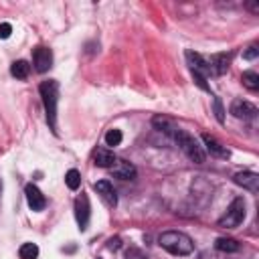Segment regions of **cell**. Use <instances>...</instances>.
Wrapping results in <instances>:
<instances>
[{
  "mask_svg": "<svg viewBox=\"0 0 259 259\" xmlns=\"http://www.w3.org/2000/svg\"><path fill=\"white\" fill-rule=\"evenodd\" d=\"M152 123H154V127H158L160 132H164L166 136H170L176 144H178V148L192 160V162H196V164H202L204 160H206V152H204V148L196 142V138L194 136H190L188 132H184V130H180L178 125H174L168 117H162V115H156L154 119H152Z\"/></svg>",
  "mask_w": 259,
  "mask_h": 259,
  "instance_id": "obj_1",
  "label": "cell"
},
{
  "mask_svg": "<svg viewBox=\"0 0 259 259\" xmlns=\"http://www.w3.org/2000/svg\"><path fill=\"white\" fill-rule=\"evenodd\" d=\"M40 97H42V105H45V113H47V121H49V127L57 134V103H59V83L49 79V81H42L40 87Z\"/></svg>",
  "mask_w": 259,
  "mask_h": 259,
  "instance_id": "obj_2",
  "label": "cell"
},
{
  "mask_svg": "<svg viewBox=\"0 0 259 259\" xmlns=\"http://www.w3.org/2000/svg\"><path fill=\"white\" fill-rule=\"evenodd\" d=\"M160 245L162 249H166L170 255H178V257H184V255H190L194 245H192V239L180 231H166L160 235Z\"/></svg>",
  "mask_w": 259,
  "mask_h": 259,
  "instance_id": "obj_3",
  "label": "cell"
},
{
  "mask_svg": "<svg viewBox=\"0 0 259 259\" xmlns=\"http://www.w3.org/2000/svg\"><path fill=\"white\" fill-rule=\"evenodd\" d=\"M243 221H245V200H243V198H235V200L229 204L227 212L219 219V227L235 229V227H239Z\"/></svg>",
  "mask_w": 259,
  "mask_h": 259,
  "instance_id": "obj_4",
  "label": "cell"
},
{
  "mask_svg": "<svg viewBox=\"0 0 259 259\" xmlns=\"http://www.w3.org/2000/svg\"><path fill=\"white\" fill-rule=\"evenodd\" d=\"M186 61H188V67H190L192 75L202 77V79H208V77L212 75L210 63H208V59H204L202 55H198V53H194V51H186Z\"/></svg>",
  "mask_w": 259,
  "mask_h": 259,
  "instance_id": "obj_5",
  "label": "cell"
},
{
  "mask_svg": "<svg viewBox=\"0 0 259 259\" xmlns=\"http://www.w3.org/2000/svg\"><path fill=\"white\" fill-rule=\"evenodd\" d=\"M231 113L237 117V119H255L257 117V107L245 99H233L231 103Z\"/></svg>",
  "mask_w": 259,
  "mask_h": 259,
  "instance_id": "obj_6",
  "label": "cell"
},
{
  "mask_svg": "<svg viewBox=\"0 0 259 259\" xmlns=\"http://www.w3.org/2000/svg\"><path fill=\"white\" fill-rule=\"evenodd\" d=\"M32 63H34V69L38 73L49 71L51 65H53V51L47 49V47H36L32 51Z\"/></svg>",
  "mask_w": 259,
  "mask_h": 259,
  "instance_id": "obj_7",
  "label": "cell"
},
{
  "mask_svg": "<svg viewBox=\"0 0 259 259\" xmlns=\"http://www.w3.org/2000/svg\"><path fill=\"white\" fill-rule=\"evenodd\" d=\"M75 219H77L79 229L85 231L89 225V198H87V194H79L75 198Z\"/></svg>",
  "mask_w": 259,
  "mask_h": 259,
  "instance_id": "obj_8",
  "label": "cell"
},
{
  "mask_svg": "<svg viewBox=\"0 0 259 259\" xmlns=\"http://www.w3.org/2000/svg\"><path fill=\"white\" fill-rule=\"evenodd\" d=\"M24 194H26V202H28L30 210L40 212V210L47 206V198H45V194H42V192H40V190H38L34 184H26Z\"/></svg>",
  "mask_w": 259,
  "mask_h": 259,
  "instance_id": "obj_9",
  "label": "cell"
},
{
  "mask_svg": "<svg viewBox=\"0 0 259 259\" xmlns=\"http://www.w3.org/2000/svg\"><path fill=\"white\" fill-rule=\"evenodd\" d=\"M109 170H111L113 176H117L121 180H134L136 178V166L127 160H121V158H117Z\"/></svg>",
  "mask_w": 259,
  "mask_h": 259,
  "instance_id": "obj_10",
  "label": "cell"
},
{
  "mask_svg": "<svg viewBox=\"0 0 259 259\" xmlns=\"http://www.w3.org/2000/svg\"><path fill=\"white\" fill-rule=\"evenodd\" d=\"M93 188L97 190V194L103 198V202L107 204V206H115L117 204V194H115V190H113V186L107 182V180H99V182H95L93 184Z\"/></svg>",
  "mask_w": 259,
  "mask_h": 259,
  "instance_id": "obj_11",
  "label": "cell"
},
{
  "mask_svg": "<svg viewBox=\"0 0 259 259\" xmlns=\"http://www.w3.org/2000/svg\"><path fill=\"white\" fill-rule=\"evenodd\" d=\"M233 180H235V184L247 188L249 192H257L259 190V176L255 172H239V174L233 176Z\"/></svg>",
  "mask_w": 259,
  "mask_h": 259,
  "instance_id": "obj_12",
  "label": "cell"
},
{
  "mask_svg": "<svg viewBox=\"0 0 259 259\" xmlns=\"http://www.w3.org/2000/svg\"><path fill=\"white\" fill-rule=\"evenodd\" d=\"M202 142H204V148H206V152L210 156H214V158H229V150L221 142H217L210 134H202Z\"/></svg>",
  "mask_w": 259,
  "mask_h": 259,
  "instance_id": "obj_13",
  "label": "cell"
},
{
  "mask_svg": "<svg viewBox=\"0 0 259 259\" xmlns=\"http://www.w3.org/2000/svg\"><path fill=\"white\" fill-rule=\"evenodd\" d=\"M210 63V69H212V75H223L227 69H229V63H231V55L227 53H219V55H212L208 59Z\"/></svg>",
  "mask_w": 259,
  "mask_h": 259,
  "instance_id": "obj_14",
  "label": "cell"
},
{
  "mask_svg": "<svg viewBox=\"0 0 259 259\" xmlns=\"http://www.w3.org/2000/svg\"><path fill=\"white\" fill-rule=\"evenodd\" d=\"M93 160H95V164L99 168H111L113 162L117 160V156L111 150H107V148H97L95 154H93Z\"/></svg>",
  "mask_w": 259,
  "mask_h": 259,
  "instance_id": "obj_15",
  "label": "cell"
},
{
  "mask_svg": "<svg viewBox=\"0 0 259 259\" xmlns=\"http://www.w3.org/2000/svg\"><path fill=\"white\" fill-rule=\"evenodd\" d=\"M239 243L235 239H229V237H219L214 241V249L217 251H223V253H237L239 251Z\"/></svg>",
  "mask_w": 259,
  "mask_h": 259,
  "instance_id": "obj_16",
  "label": "cell"
},
{
  "mask_svg": "<svg viewBox=\"0 0 259 259\" xmlns=\"http://www.w3.org/2000/svg\"><path fill=\"white\" fill-rule=\"evenodd\" d=\"M10 73H12V77H16V79H26L28 73H30V65H28L26 61H14L12 67H10Z\"/></svg>",
  "mask_w": 259,
  "mask_h": 259,
  "instance_id": "obj_17",
  "label": "cell"
},
{
  "mask_svg": "<svg viewBox=\"0 0 259 259\" xmlns=\"http://www.w3.org/2000/svg\"><path fill=\"white\" fill-rule=\"evenodd\" d=\"M18 255H20V259H36L38 257V247L34 243H24V245H20Z\"/></svg>",
  "mask_w": 259,
  "mask_h": 259,
  "instance_id": "obj_18",
  "label": "cell"
},
{
  "mask_svg": "<svg viewBox=\"0 0 259 259\" xmlns=\"http://www.w3.org/2000/svg\"><path fill=\"white\" fill-rule=\"evenodd\" d=\"M243 85L251 91H257L259 89V75L255 71H245L243 73Z\"/></svg>",
  "mask_w": 259,
  "mask_h": 259,
  "instance_id": "obj_19",
  "label": "cell"
},
{
  "mask_svg": "<svg viewBox=\"0 0 259 259\" xmlns=\"http://www.w3.org/2000/svg\"><path fill=\"white\" fill-rule=\"evenodd\" d=\"M65 182H67V186H69L71 190H77V188L81 186V174H79L75 168H71V170L65 174Z\"/></svg>",
  "mask_w": 259,
  "mask_h": 259,
  "instance_id": "obj_20",
  "label": "cell"
},
{
  "mask_svg": "<svg viewBox=\"0 0 259 259\" xmlns=\"http://www.w3.org/2000/svg\"><path fill=\"white\" fill-rule=\"evenodd\" d=\"M121 138H123V136H121V132L113 127V130H109V132L105 134V144H107L109 148H115V146H119V144H121Z\"/></svg>",
  "mask_w": 259,
  "mask_h": 259,
  "instance_id": "obj_21",
  "label": "cell"
},
{
  "mask_svg": "<svg viewBox=\"0 0 259 259\" xmlns=\"http://www.w3.org/2000/svg\"><path fill=\"white\" fill-rule=\"evenodd\" d=\"M214 115H217L219 123H225V111H223V103L219 97H214Z\"/></svg>",
  "mask_w": 259,
  "mask_h": 259,
  "instance_id": "obj_22",
  "label": "cell"
},
{
  "mask_svg": "<svg viewBox=\"0 0 259 259\" xmlns=\"http://www.w3.org/2000/svg\"><path fill=\"white\" fill-rule=\"evenodd\" d=\"M257 55H259V49H257V45H251L247 51H243V59H247V61H253Z\"/></svg>",
  "mask_w": 259,
  "mask_h": 259,
  "instance_id": "obj_23",
  "label": "cell"
},
{
  "mask_svg": "<svg viewBox=\"0 0 259 259\" xmlns=\"http://www.w3.org/2000/svg\"><path fill=\"white\" fill-rule=\"evenodd\" d=\"M10 32H12V26H10L8 22H2V24H0V38H8Z\"/></svg>",
  "mask_w": 259,
  "mask_h": 259,
  "instance_id": "obj_24",
  "label": "cell"
},
{
  "mask_svg": "<svg viewBox=\"0 0 259 259\" xmlns=\"http://www.w3.org/2000/svg\"><path fill=\"white\" fill-rule=\"evenodd\" d=\"M119 245H121L119 237H113V239H109V241H107V247H109V249H119Z\"/></svg>",
  "mask_w": 259,
  "mask_h": 259,
  "instance_id": "obj_25",
  "label": "cell"
},
{
  "mask_svg": "<svg viewBox=\"0 0 259 259\" xmlns=\"http://www.w3.org/2000/svg\"><path fill=\"white\" fill-rule=\"evenodd\" d=\"M0 196H2V180H0Z\"/></svg>",
  "mask_w": 259,
  "mask_h": 259,
  "instance_id": "obj_26",
  "label": "cell"
}]
</instances>
